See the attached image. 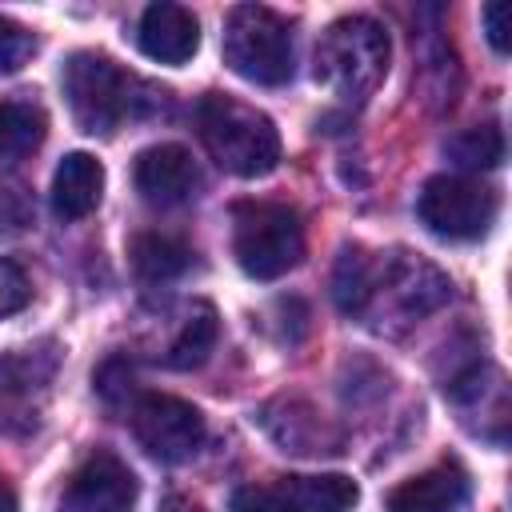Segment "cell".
<instances>
[{
  "instance_id": "603a6c76",
  "label": "cell",
  "mask_w": 512,
  "mask_h": 512,
  "mask_svg": "<svg viewBox=\"0 0 512 512\" xmlns=\"http://www.w3.org/2000/svg\"><path fill=\"white\" fill-rule=\"evenodd\" d=\"M132 384H136V372H132L128 356H108V360L100 364V372H96V392H100L104 404H112V408H116L120 400H128Z\"/></svg>"
},
{
  "instance_id": "4316f807",
  "label": "cell",
  "mask_w": 512,
  "mask_h": 512,
  "mask_svg": "<svg viewBox=\"0 0 512 512\" xmlns=\"http://www.w3.org/2000/svg\"><path fill=\"white\" fill-rule=\"evenodd\" d=\"M480 20H484V32H488V44L504 56L508 52V4H500V0H492V4H484V12H480Z\"/></svg>"
},
{
  "instance_id": "d6986e66",
  "label": "cell",
  "mask_w": 512,
  "mask_h": 512,
  "mask_svg": "<svg viewBox=\"0 0 512 512\" xmlns=\"http://www.w3.org/2000/svg\"><path fill=\"white\" fill-rule=\"evenodd\" d=\"M216 336H220V324H216V308L212 304H192V312L184 316L176 340L168 344L164 352V364L176 368V372H188V368H200L208 360V352L216 348Z\"/></svg>"
},
{
  "instance_id": "ba28073f",
  "label": "cell",
  "mask_w": 512,
  "mask_h": 512,
  "mask_svg": "<svg viewBox=\"0 0 512 512\" xmlns=\"http://www.w3.org/2000/svg\"><path fill=\"white\" fill-rule=\"evenodd\" d=\"M496 208V192L472 176H432L416 196L424 228L440 240H480L492 228Z\"/></svg>"
},
{
  "instance_id": "30bf717a",
  "label": "cell",
  "mask_w": 512,
  "mask_h": 512,
  "mask_svg": "<svg viewBox=\"0 0 512 512\" xmlns=\"http://www.w3.org/2000/svg\"><path fill=\"white\" fill-rule=\"evenodd\" d=\"M136 504V476L112 452H92L68 480L60 496V512H132Z\"/></svg>"
},
{
  "instance_id": "d4e9b609",
  "label": "cell",
  "mask_w": 512,
  "mask_h": 512,
  "mask_svg": "<svg viewBox=\"0 0 512 512\" xmlns=\"http://www.w3.org/2000/svg\"><path fill=\"white\" fill-rule=\"evenodd\" d=\"M32 300V284L16 260H0V320L20 312Z\"/></svg>"
},
{
  "instance_id": "5bb4252c",
  "label": "cell",
  "mask_w": 512,
  "mask_h": 512,
  "mask_svg": "<svg viewBox=\"0 0 512 512\" xmlns=\"http://www.w3.org/2000/svg\"><path fill=\"white\" fill-rule=\"evenodd\" d=\"M104 196V164L92 152H68L52 176V212L60 220H84Z\"/></svg>"
},
{
  "instance_id": "5b68a950",
  "label": "cell",
  "mask_w": 512,
  "mask_h": 512,
  "mask_svg": "<svg viewBox=\"0 0 512 512\" xmlns=\"http://www.w3.org/2000/svg\"><path fill=\"white\" fill-rule=\"evenodd\" d=\"M136 80L116 68L104 52H72L64 64V100L72 108V120L88 136H108L120 128L124 116L140 112L144 96H132Z\"/></svg>"
},
{
  "instance_id": "8fae6325",
  "label": "cell",
  "mask_w": 512,
  "mask_h": 512,
  "mask_svg": "<svg viewBox=\"0 0 512 512\" xmlns=\"http://www.w3.org/2000/svg\"><path fill=\"white\" fill-rule=\"evenodd\" d=\"M132 180L148 204L172 208V204H184L200 188V168L184 144H152L136 156Z\"/></svg>"
},
{
  "instance_id": "cb8c5ba5",
  "label": "cell",
  "mask_w": 512,
  "mask_h": 512,
  "mask_svg": "<svg viewBox=\"0 0 512 512\" xmlns=\"http://www.w3.org/2000/svg\"><path fill=\"white\" fill-rule=\"evenodd\" d=\"M28 224H32V200L20 188L0 184V240L20 236Z\"/></svg>"
},
{
  "instance_id": "4fadbf2b",
  "label": "cell",
  "mask_w": 512,
  "mask_h": 512,
  "mask_svg": "<svg viewBox=\"0 0 512 512\" xmlns=\"http://www.w3.org/2000/svg\"><path fill=\"white\" fill-rule=\"evenodd\" d=\"M468 500V476L460 464H436L388 492V512H460Z\"/></svg>"
},
{
  "instance_id": "52a82bcc",
  "label": "cell",
  "mask_w": 512,
  "mask_h": 512,
  "mask_svg": "<svg viewBox=\"0 0 512 512\" xmlns=\"http://www.w3.org/2000/svg\"><path fill=\"white\" fill-rule=\"evenodd\" d=\"M60 372V344L36 340L0 356V432L28 436L40 424L44 400Z\"/></svg>"
},
{
  "instance_id": "ffe728a7",
  "label": "cell",
  "mask_w": 512,
  "mask_h": 512,
  "mask_svg": "<svg viewBox=\"0 0 512 512\" xmlns=\"http://www.w3.org/2000/svg\"><path fill=\"white\" fill-rule=\"evenodd\" d=\"M372 252L360 248V244H344L340 256H336V268H332V300L344 316H364V304H368V288H372Z\"/></svg>"
},
{
  "instance_id": "7a4b0ae2",
  "label": "cell",
  "mask_w": 512,
  "mask_h": 512,
  "mask_svg": "<svg viewBox=\"0 0 512 512\" xmlns=\"http://www.w3.org/2000/svg\"><path fill=\"white\" fill-rule=\"evenodd\" d=\"M388 60L392 44L384 24L372 16H340L316 44V80L344 100H364L388 76Z\"/></svg>"
},
{
  "instance_id": "83f0119b",
  "label": "cell",
  "mask_w": 512,
  "mask_h": 512,
  "mask_svg": "<svg viewBox=\"0 0 512 512\" xmlns=\"http://www.w3.org/2000/svg\"><path fill=\"white\" fill-rule=\"evenodd\" d=\"M160 512H204V508H200L192 496H180V492H172V496H164Z\"/></svg>"
},
{
  "instance_id": "7402d4cb",
  "label": "cell",
  "mask_w": 512,
  "mask_h": 512,
  "mask_svg": "<svg viewBox=\"0 0 512 512\" xmlns=\"http://www.w3.org/2000/svg\"><path fill=\"white\" fill-rule=\"evenodd\" d=\"M36 52V36L28 28H20L16 20H4L0 16V72H16L32 60Z\"/></svg>"
},
{
  "instance_id": "f1b7e54d",
  "label": "cell",
  "mask_w": 512,
  "mask_h": 512,
  "mask_svg": "<svg viewBox=\"0 0 512 512\" xmlns=\"http://www.w3.org/2000/svg\"><path fill=\"white\" fill-rule=\"evenodd\" d=\"M0 512H20L16 508V492H12V484L0 476Z\"/></svg>"
},
{
  "instance_id": "6da1fadb",
  "label": "cell",
  "mask_w": 512,
  "mask_h": 512,
  "mask_svg": "<svg viewBox=\"0 0 512 512\" xmlns=\"http://www.w3.org/2000/svg\"><path fill=\"white\" fill-rule=\"evenodd\" d=\"M196 132L208 148V156L232 172V176H268L280 164V132L272 124V116H264L260 108L224 96V92H208L196 104Z\"/></svg>"
},
{
  "instance_id": "484cf974",
  "label": "cell",
  "mask_w": 512,
  "mask_h": 512,
  "mask_svg": "<svg viewBox=\"0 0 512 512\" xmlns=\"http://www.w3.org/2000/svg\"><path fill=\"white\" fill-rule=\"evenodd\" d=\"M232 512H288L272 484H244L232 492Z\"/></svg>"
},
{
  "instance_id": "3957f363",
  "label": "cell",
  "mask_w": 512,
  "mask_h": 512,
  "mask_svg": "<svg viewBox=\"0 0 512 512\" xmlns=\"http://www.w3.org/2000/svg\"><path fill=\"white\" fill-rule=\"evenodd\" d=\"M232 256L252 280H276L304 256V224L296 208L276 200L232 204Z\"/></svg>"
},
{
  "instance_id": "ac0fdd59",
  "label": "cell",
  "mask_w": 512,
  "mask_h": 512,
  "mask_svg": "<svg viewBox=\"0 0 512 512\" xmlns=\"http://www.w3.org/2000/svg\"><path fill=\"white\" fill-rule=\"evenodd\" d=\"M48 136V116L32 100H0V160L36 152Z\"/></svg>"
},
{
  "instance_id": "2e32d148",
  "label": "cell",
  "mask_w": 512,
  "mask_h": 512,
  "mask_svg": "<svg viewBox=\"0 0 512 512\" xmlns=\"http://www.w3.org/2000/svg\"><path fill=\"white\" fill-rule=\"evenodd\" d=\"M280 416H268L260 412V424L272 432L276 444H284V452H300V456H320V452H340L336 448V436H328L324 420L316 416V408H308L304 400H272Z\"/></svg>"
},
{
  "instance_id": "e0dca14e",
  "label": "cell",
  "mask_w": 512,
  "mask_h": 512,
  "mask_svg": "<svg viewBox=\"0 0 512 512\" xmlns=\"http://www.w3.org/2000/svg\"><path fill=\"white\" fill-rule=\"evenodd\" d=\"M128 256H132V268L144 284H168L176 276L188 272L192 264V248L168 232H140L132 236L128 244Z\"/></svg>"
},
{
  "instance_id": "277c9868",
  "label": "cell",
  "mask_w": 512,
  "mask_h": 512,
  "mask_svg": "<svg viewBox=\"0 0 512 512\" xmlns=\"http://www.w3.org/2000/svg\"><path fill=\"white\" fill-rule=\"evenodd\" d=\"M224 60L248 84L280 88L292 80V28L264 4H240L224 20Z\"/></svg>"
},
{
  "instance_id": "9c48e42d",
  "label": "cell",
  "mask_w": 512,
  "mask_h": 512,
  "mask_svg": "<svg viewBox=\"0 0 512 512\" xmlns=\"http://www.w3.org/2000/svg\"><path fill=\"white\" fill-rule=\"evenodd\" d=\"M132 436L136 444L164 464L188 460L204 444V416L196 404L164 392H144L132 404Z\"/></svg>"
},
{
  "instance_id": "8992f818",
  "label": "cell",
  "mask_w": 512,
  "mask_h": 512,
  "mask_svg": "<svg viewBox=\"0 0 512 512\" xmlns=\"http://www.w3.org/2000/svg\"><path fill=\"white\" fill-rule=\"evenodd\" d=\"M448 296H452V284L436 264L412 252H392L384 260H372V288H368V304L360 320L376 328L380 316L388 312L400 324H412L436 312L440 304H448Z\"/></svg>"
},
{
  "instance_id": "44dd1931",
  "label": "cell",
  "mask_w": 512,
  "mask_h": 512,
  "mask_svg": "<svg viewBox=\"0 0 512 512\" xmlns=\"http://www.w3.org/2000/svg\"><path fill=\"white\" fill-rule=\"evenodd\" d=\"M444 156L468 172H480V168H496L504 160V132L496 124H480V128H464L456 136H448L444 144Z\"/></svg>"
},
{
  "instance_id": "7c38bea8",
  "label": "cell",
  "mask_w": 512,
  "mask_h": 512,
  "mask_svg": "<svg viewBox=\"0 0 512 512\" xmlns=\"http://www.w3.org/2000/svg\"><path fill=\"white\" fill-rule=\"evenodd\" d=\"M136 40H140V52L156 64H188L200 48V24L184 4L160 0L144 8Z\"/></svg>"
},
{
  "instance_id": "9a60e30c",
  "label": "cell",
  "mask_w": 512,
  "mask_h": 512,
  "mask_svg": "<svg viewBox=\"0 0 512 512\" xmlns=\"http://www.w3.org/2000/svg\"><path fill=\"white\" fill-rule=\"evenodd\" d=\"M276 496L288 512H348L360 500V488L352 476L320 472V476H280Z\"/></svg>"
}]
</instances>
